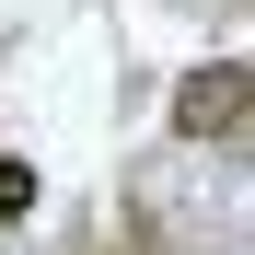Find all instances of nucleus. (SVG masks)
I'll list each match as a JSON object with an SVG mask.
<instances>
[{
	"mask_svg": "<svg viewBox=\"0 0 255 255\" xmlns=\"http://www.w3.org/2000/svg\"><path fill=\"white\" fill-rule=\"evenodd\" d=\"M174 128H186V139H232V128H244V58L186 70L174 81Z\"/></svg>",
	"mask_w": 255,
	"mask_h": 255,
	"instance_id": "f257e3e1",
	"label": "nucleus"
},
{
	"mask_svg": "<svg viewBox=\"0 0 255 255\" xmlns=\"http://www.w3.org/2000/svg\"><path fill=\"white\" fill-rule=\"evenodd\" d=\"M23 209H35V162H23V151H0V221H23Z\"/></svg>",
	"mask_w": 255,
	"mask_h": 255,
	"instance_id": "f03ea898",
	"label": "nucleus"
}]
</instances>
